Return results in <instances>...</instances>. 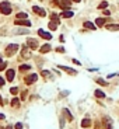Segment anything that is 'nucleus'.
I'll list each match as a JSON object with an SVG mask.
<instances>
[{
  "instance_id": "f257e3e1",
  "label": "nucleus",
  "mask_w": 119,
  "mask_h": 129,
  "mask_svg": "<svg viewBox=\"0 0 119 129\" xmlns=\"http://www.w3.org/2000/svg\"><path fill=\"white\" fill-rule=\"evenodd\" d=\"M0 13L6 14V16L11 14V6H10V3H7V1H1V3H0Z\"/></svg>"
},
{
  "instance_id": "f03ea898",
  "label": "nucleus",
  "mask_w": 119,
  "mask_h": 129,
  "mask_svg": "<svg viewBox=\"0 0 119 129\" xmlns=\"http://www.w3.org/2000/svg\"><path fill=\"white\" fill-rule=\"evenodd\" d=\"M17 51H18V45H17V43H10L9 46H6V55H7V56H13Z\"/></svg>"
},
{
  "instance_id": "7ed1b4c3",
  "label": "nucleus",
  "mask_w": 119,
  "mask_h": 129,
  "mask_svg": "<svg viewBox=\"0 0 119 129\" xmlns=\"http://www.w3.org/2000/svg\"><path fill=\"white\" fill-rule=\"evenodd\" d=\"M16 25H22V27H31V21L27 18H16Z\"/></svg>"
},
{
  "instance_id": "20e7f679",
  "label": "nucleus",
  "mask_w": 119,
  "mask_h": 129,
  "mask_svg": "<svg viewBox=\"0 0 119 129\" xmlns=\"http://www.w3.org/2000/svg\"><path fill=\"white\" fill-rule=\"evenodd\" d=\"M27 45H28L31 49H37V48H38V41L34 38H28L27 39Z\"/></svg>"
},
{
  "instance_id": "39448f33",
  "label": "nucleus",
  "mask_w": 119,
  "mask_h": 129,
  "mask_svg": "<svg viewBox=\"0 0 119 129\" xmlns=\"http://www.w3.org/2000/svg\"><path fill=\"white\" fill-rule=\"evenodd\" d=\"M32 10H34L35 14H38V16H41V17H45V16H46L45 10L41 9V7H38V6H34V7H32Z\"/></svg>"
},
{
  "instance_id": "423d86ee",
  "label": "nucleus",
  "mask_w": 119,
  "mask_h": 129,
  "mask_svg": "<svg viewBox=\"0 0 119 129\" xmlns=\"http://www.w3.org/2000/svg\"><path fill=\"white\" fill-rule=\"evenodd\" d=\"M37 79H38L37 74H30V76H27L25 77V84H32V83L37 82Z\"/></svg>"
},
{
  "instance_id": "0eeeda50",
  "label": "nucleus",
  "mask_w": 119,
  "mask_h": 129,
  "mask_svg": "<svg viewBox=\"0 0 119 129\" xmlns=\"http://www.w3.org/2000/svg\"><path fill=\"white\" fill-rule=\"evenodd\" d=\"M38 34H39V37H42L43 39H52L51 32H45L43 30H38Z\"/></svg>"
},
{
  "instance_id": "6e6552de",
  "label": "nucleus",
  "mask_w": 119,
  "mask_h": 129,
  "mask_svg": "<svg viewBox=\"0 0 119 129\" xmlns=\"http://www.w3.org/2000/svg\"><path fill=\"white\" fill-rule=\"evenodd\" d=\"M14 74H16V72H14L13 69H9V70H7L6 77H7V80H9V82H13V80H14Z\"/></svg>"
},
{
  "instance_id": "1a4fd4ad",
  "label": "nucleus",
  "mask_w": 119,
  "mask_h": 129,
  "mask_svg": "<svg viewBox=\"0 0 119 129\" xmlns=\"http://www.w3.org/2000/svg\"><path fill=\"white\" fill-rule=\"evenodd\" d=\"M58 24H59V21L58 20H52V21H49V24H48V27H49V30H56L58 28Z\"/></svg>"
},
{
  "instance_id": "9d476101",
  "label": "nucleus",
  "mask_w": 119,
  "mask_h": 129,
  "mask_svg": "<svg viewBox=\"0 0 119 129\" xmlns=\"http://www.w3.org/2000/svg\"><path fill=\"white\" fill-rule=\"evenodd\" d=\"M106 30H109V31H119V24H108V25H106Z\"/></svg>"
},
{
  "instance_id": "9b49d317",
  "label": "nucleus",
  "mask_w": 119,
  "mask_h": 129,
  "mask_svg": "<svg viewBox=\"0 0 119 129\" xmlns=\"http://www.w3.org/2000/svg\"><path fill=\"white\" fill-rule=\"evenodd\" d=\"M59 69L64 70V72H67V73H70V74H77V72H76V70L70 69V67H66V66H59Z\"/></svg>"
},
{
  "instance_id": "f8f14e48",
  "label": "nucleus",
  "mask_w": 119,
  "mask_h": 129,
  "mask_svg": "<svg viewBox=\"0 0 119 129\" xmlns=\"http://www.w3.org/2000/svg\"><path fill=\"white\" fill-rule=\"evenodd\" d=\"M49 51H51V45H49V43H45V45L39 49L41 53H46V52H49Z\"/></svg>"
},
{
  "instance_id": "ddd939ff",
  "label": "nucleus",
  "mask_w": 119,
  "mask_h": 129,
  "mask_svg": "<svg viewBox=\"0 0 119 129\" xmlns=\"http://www.w3.org/2000/svg\"><path fill=\"white\" fill-rule=\"evenodd\" d=\"M84 28H87V30H95L97 27H95V24H93V22L85 21V22H84Z\"/></svg>"
},
{
  "instance_id": "4468645a",
  "label": "nucleus",
  "mask_w": 119,
  "mask_h": 129,
  "mask_svg": "<svg viewBox=\"0 0 119 129\" xmlns=\"http://www.w3.org/2000/svg\"><path fill=\"white\" fill-rule=\"evenodd\" d=\"M60 7L62 9H69L70 7V1L69 0H60Z\"/></svg>"
},
{
  "instance_id": "2eb2a0df",
  "label": "nucleus",
  "mask_w": 119,
  "mask_h": 129,
  "mask_svg": "<svg viewBox=\"0 0 119 129\" xmlns=\"http://www.w3.org/2000/svg\"><path fill=\"white\" fill-rule=\"evenodd\" d=\"M63 18H70V17H73V11H70V10H66V11H63V13L60 14Z\"/></svg>"
},
{
  "instance_id": "dca6fc26",
  "label": "nucleus",
  "mask_w": 119,
  "mask_h": 129,
  "mask_svg": "<svg viewBox=\"0 0 119 129\" xmlns=\"http://www.w3.org/2000/svg\"><path fill=\"white\" fill-rule=\"evenodd\" d=\"M81 126H83V128H88V126H91V121H90L88 118L83 119L81 121Z\"/></svg>"
},
{
  "instance_id": "f3484780",
  "label": "nucleus",
  "mask_w": 119,
  "mask_h": 129,
  "mask_svg": "<svg viewBox=\"0 0 119 129\" xmlns=\"http://www.w3.org/2000/svg\"><path fill=\"white\" fill-rule=\"evenodd\" d=\"M95 97H98V98H105V93H102L101 90H95Z\"/></svg>"
},
{
  "instance_id": "a211bd4d",
  "label": "nucleus",
  "mask_w": 119,
  "mask_h": 129,
  "mask_svg": "<svg viewBox=\"0 0 119 129\" xmlns=\"http://www.w3.org/2000/svg\"><path fill=\"white\" fill-rule=\"evenodd\" d=\"M95 24H97V25H104V24H105V18H97V20H95Z\"/></svg>"
},
{
  "instance_id": "6ab92c4d",
  "label": "nucleus",
  "mask_w": 119,
  "mask_h": 129,
  "mask_svg": "<svg viewBox=\"0 0 119 129\" xmlns=\"http://www.w3.org/2000/svg\"><path fill=\"white\" fill-rule=\"evenodd\" d=\"M21 53H22V56H24V58H28V56H30V51H28V48H22V52H21Z\"/></svg>"
},
{
  "instance_id": "aec40b11",
  "label": "nucleus",
  "mask_w": 119,
  "mask_h": 129,
  "mask_svg": "<svg viewBox=\"0 0 119 129\" xmlns=\"http://www.w3.org/2000/svg\"><path fill=\"white\" fill-rule=\"evenodd\" d=\"M95 82H97L98 84H101V86H104V87H106V86H108V83H106L105 80H102V79H95Z\"/></svg>"
},
{
  "instance_id": "412c9836",
  "label": "nucleus",
  "mask_w": 119,
  "mask_h": 129,
  "mask_svg": "<svg viewBox=\"0 0 119 129\" xmlns=\"http://www.w3.org/2000/svg\"><path fill=\"white\" fill-rule=\"evenodd\" d=\"M30 69H31L30 64H21V66H20V70H21V72H24V70H30Z\"/></svg>"
},
{
  "instance_id": "4be33fe9",
  "label": "nucleus",
  "mask_w": 119,
  "mask_h": 129,
  "mask_svg": "<svg viewBox=\"0 0 119 129\" xmlns=\"http://www.w3.org/2000/svg\"><path fill=\"white\" fill-rule=\"evenodd\" d=\"M63 114H64V115H66V116L69 118V121H73V116L70 115V112H69V109H63Z\"/></svg>"
},
{
  "instance_id": "5701e85b",
  "label": "nucleus",
  "mask_w": 119,
  "mask_h": 129,
  "mask_svg": "<svg viewBox=\"0 0 119 129\" xmlns=\"http://www.w3.org/2000/svg\"><path fill=\"white\" fill-rule=\"evenodd\" d=\"M16 18H28V14L27 13H18Z\"/></svg>"
},
{
  "instance_id": "b1692460",
  "label": "nucleus",
  "mask_w": 119,
  "mask_h": 129,
  "mask_svg": "<svg viewBox=\"0 0 119 129\" xmlns=\"http://www.w3.org/2000/svg\"><path fill=\"white\" fill-rule=\"evenodd\" d=\"M41 76L48 77V76H51V72H48V70H42V72H41Z\"/></svg>"
},
{
  "instance_id": "393cba45",
  "label": "nucleus",
  "mask_w": 119,
  "mask_h": 129,
  "mask_svg": "<svg viewBox=\"0 0 119 129\" xmlns=\"http://www.w3.org/2000/svg\"><path fill=\"white\" fill-rule=\"evenodd\" d=\"M105 7H108V3H106V1H102V3H99V6H98V9H105Z\"/></svg>"
},
{
  "instance_id": "a878e982",
  "label": "nucleus",
  "mask_w": 119,
  "mask_h": 129,
  "mask_svg": "<svg viewBox=\"0 0 119 129\" xmlns=\"http://www.w3.org/2000/svg\"><path fill=\"white\" fill-rule=\"evenodd\" d=\"M10 93H11L13 95H16V94L18 93V88H17V87H11V90H10Z\"/></svg>"
},
{
  "instance_id": "bb28decb",
  "label": "nucleus",
  "mask_w": 119,
  "mask_h": 129,
  "mask_svg": "<svg viewBox=\"0 0 119 129\" xmlns=\"http://www.w3.org/2000/svg\"><path fill=\"white\" fill-rule=\"evenodd\" d=\"M11 105H13V107H18V98H13V101H11Z\"/></svg>"
},
{
  "instance_id": "cd10ccee",
  "label": "nucleus",
  "mask_w": 119,
  "mask_h": 129,
  "mask_svg": "<svg viewBox=\"0 0 119 129\" xmlns=\"http://www.w3.org/2000/svg\"><path fill=\"white\" fill-rule=\"evenodd\" d=\"M6 66H7V63L1 62V63H0V72H1V70H4V69H6Z\"/></svg>"
},
{
  "instance_id": "c85d7f7f",
  "label": "nucleus",
  "mask_w": 119,
  "mask_h": 129,
  "mask_svg": "<svg viewBox=\"0 0 119 129\" xmlns=\"http://www.w3.org/2000/svg\"><path fill=\"white\" fill-rule=\"evenodd\" d=\"M16 129H22V125L20 124V122H17V124H16Z\"/></svg>"
},
{
  "instance_id": "c756f323",
  "label": "nucleus",
  "mask_w": 119,
  "mask_h": 129,
  "mask_svg": "<svg viewBox=\"0 0 119 129\" xmlns=\"http://www.w3.org/2000/svg\"><path fill=\"white\" fill-rule=\"evenodd\" d=\"M1 86H4V79L3 77H0V87Z\"/></svg>"
},
{
  "instance_id": "7c9ffc66",
  "label": "nucleus",
  "mask_w": 119,
  "mask_h": 129,
  "mask_svg": "<svg viewBox=\"0 0 119 129\" xmlns=\"http://www.w3.org/2000/svg\"><path fill=\"white\" fill-rule=\"evenodd\" d=\"M109 10H104V16H109Z\"/></svg>"
},
{
  "instance_id": "2f4dec72",
  "label": "nucleus",
  "mask_w": 119,
  "mask_h": 129,
  "mask_svg": "<svg viewBox=\"0 0 119 129\" xmlns=\"http://www.w3.org/2000/svg\"><path fill=\"white\" fill-rule=\"evenodd\" d=\"M51 17H52V18H53V20H58V16H56V14H55V13H53V14H52V16H51Z\"/></svg>"
},
{
  "instance_id": "473e14b6",
  "label": "nucleus",
  "mask_w": 119,
  "mask_h": 129,
  "mask_svg": "<svg viewBox=\"0 0 119 129\" xmlns=\"http://www.w3.org/2000/svg\"><path fill=\"white\" fill-rule=\"evenodd\" d=\"M56 51H58V52H64V49H63V48H58Z\"/></svg>"
},
{
  "instance_id": "72a5a7b5",
  "label": "nucleus",
  "mask_w": 119,
  "mask_h": 129,
  "mask_svg": "<svg viewBox=\"0 0 119 129\" xmlns=\"http://www.w3.org/2000/svg\"><path fill=\"white\" fill-rule=\"evenodd\" d=\"M4 118H6V116L3 115V114H0V119H4Z\"/></svg>"
},
{
  "instance_id": "f704fd0d",
  "label": "nucleus",
  "mask_w": 119,
  "mask_h": 129,
  "mask_svg": "<svg viewBox=\"0 0 119 129\" xmlns=\"http://www.w3.org/2000/svg\"><path fill=\"white\" fill-rule=\"evenodd\" d=\"M72 1H74V3H79V1H81V0H72Z\"/></svg>"
},
{
  "instance_id": "c9c22d12",
  "label": "nucleus",
  "mask_w": 119,
  "mask_h": 129,
  "mask_svg": "<svg viewBox=\"0 0 119 129\" xmlns=\"http://www.w3.org/2000/svg\"><path fill=\"white\" fill-rule=\"evenodd\" d=\"M6 129H13V128H11V126H7V128H6Z\"/></svg>"
},
{
  "instance_id": "e433bc0d",
  "label": "nucleus",
  "mask_w": 119,
  "mask_h": 129,
  "mask_svg": "<svg viewBox=\"0 0 119 129\" xmlns=\"http://www.w3.org/2000/svg\"><path fill=\"white\" fill-rule=\"evenodd\" d=\"M0 63H1V56H0Z\"/></svg>"
}]
</instances>
